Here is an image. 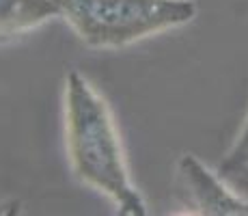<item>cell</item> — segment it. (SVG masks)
Listing matches in <instances>:
<instances>
[{
	"label": "cell",
	"instance_id": "6da1fadb",
	"mask_svg": "<svg viewBox=\"0 0 248 216\" xmlns=\"http://www.w3.org/2000/svg\"><path fill=\"white\" fill-rule=\"evenodd\" d=\"M65 150L80 184L110 199L119 214H149L132 182L121 134L106 98L78 69L65 76Z\"/></svg>",
	"mask_w": 248,
	"mask_h": 216
},
{
	"label": "cell",
	"instance_id": "7a4b0ae2",
	"mask_svg": "<svg viewBox=\"0 0 248 216\" xmlns=\"http://www.w3.org/2000/svg\"><path fill=\"white\" fill-rule=\"evenodd\" d=\"M59 17L95 50H119L197 17L194 0H56Z\"/></svg>",
	"mask_w": 248,
	"mask_h": 216
},
{
	"label": "cell",
	"instance_id": "3957f363",
	"mask_svg": "<svg viewBox=\"0 0 248 216\" xmlns=\"http://www.w3.org/2000/svg\"><path fill=\"white\" fill-rule=\"evenodd\" d=\"M177 188L190 214L248 216V199L203 165L194 153H181L177 160Z\"/></svg>",
	"mask_w": 248,
	"mask_h": 216
},
{
	"label": "cell",
	"instance_id": "277c9868",
	"mask_svg": "<svg viewBox=\"0 0 248 216\" xmlns=\"http://www.w3.org/2000/svg\"><path fill=\"white\" fill-rule=\"evenodd\" d=\"M59 17L56 0H0V41L20 37Z\"/></svg>",
	"mask_w": 248,
	"mask_h": 216
},
{
	"label": "cell",
	"instance_id": "5b68a950",
	"mask_svg": "<svg viewBox=\"0 0 248 216\" xmlns=\"http://www.w3.org/2000/svg\"><path fill=\"white\" fill-rule=\"evenodd\" d=\"M218 173L237 195L248 199V162L246 165H233V166H218Z\"/></svg>",
	"mask_w": 248,
	"mask_h": 216
},
{
	"label": "cell",
	"instance_id": "8992f818",
	"mask_svg": "<svg viewBox=\"0 0 248 216\" xmlns=\"http://www.w3.org/2000/svg\"><path fill=\"white\" fill-rule=\"evenodd\" d=\"M248 162V115H246V121L242 126L240 134H237L235 143L231 145V150L225 153L222 158L220 166H233V165H246Z\"/></svg>",
	"mask_w": 248,
	"mask_h": 216
}]
</instances>
